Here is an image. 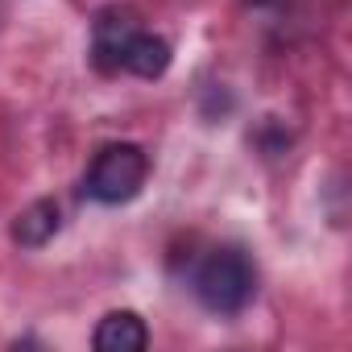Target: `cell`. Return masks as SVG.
I'll return each mask as SVG.
<instances>
[{
  "label": "cell",
  "mask_w": 352,
  "mask_h": 352,
  "mask_svg": "<svg viewBox=\"0 0 352 352\" xmlns=\"http://www.w3.org/2000/svg\"><path fill=\"white\" fill-rule=\"evenodd\" d=\"M137 30H141V25H137V13H133V9H104V13L96 17V30H91L96 63H100L104 71L120 67V54H124V46H129V38H133Z\"/></svg>",
  "instance_id": "3957f363"
},
{
  "label": "cell",
  "mask_w": 352,
  "mask_h": 352,
  "mask_svg": "<svg viewBox=\"0 0 352 352\" xmlns=\"http://www.w3.org/2000/svg\"><path fill=\"white\" fill-rule=\"evenodd\" d=\"M91 344L100 352H141L149 344V331H145V319L137 311H112L100 319Z\"/></svg>",
  "instance_id": "277c9868"
},
{
  "label": "cell",
  "mask_w": 352,
  "mask_h": 352,
  "mask_svg": "<svg viewBox=\"0 0 352 352\" xmlns=\"http://www.w3.org/2000/svg\"><path fill=\"white\" fill-rule=\"evenodd\" d=\"M120 67L133 71V75H141V79H157L170 67V42L157 38V34H141L137 30L129 38V46H124V54H120Z\"/></svg>",
  "instance_id": "5b68a950"
},
{
  "label": "cell",
  "mask_w": 352,
  "mask_h": 352,
  "mask_svg": "<svg viewBox=\"0 0 352 352\" xmlns=\"http://www.w3.org/2000/svg\"><path fill=\"white\" fill-rule=\"evenodd\" d=\"M149 179V157L141 145L120 141L96 153L91 170H87V195L96 204H129Z\"/></svg>",
  "instance_id": "7a4b0ae2"
},
{
  "label": "cell",
  "mask_w": 352,
  "mask_h": 352,
  "mask_svg": "<svg viewBox=\"0 0 352 352\" xmlns=\"http://www.w3.org/2000/svg\"><path fill=\"white\" fill-rule=\"evenodd\" d=\"M253 294H257V274L241 249H216L195 270V298L216 315L245 311Z\"/></svg>",
  "instance_id": "6da1fadb"
},
{
  "label": "cell",
  "mask_w": 352,
  "mask_h": 352,
  "mask_svg": "<svg viewBox=\"0 0 352 352\" xmlns=\"http://www.w3.org/2000/svg\"><path fill=\"white\" fill-rule=\"evenodd\" d=\"M58 224H63L58 204H54V199H38V204H30V208L17 216V224H13V241L25 245V249H42L46 241H54Z\"/></svg>",
  "instance_id": "8992f818"
}]
</instances>
